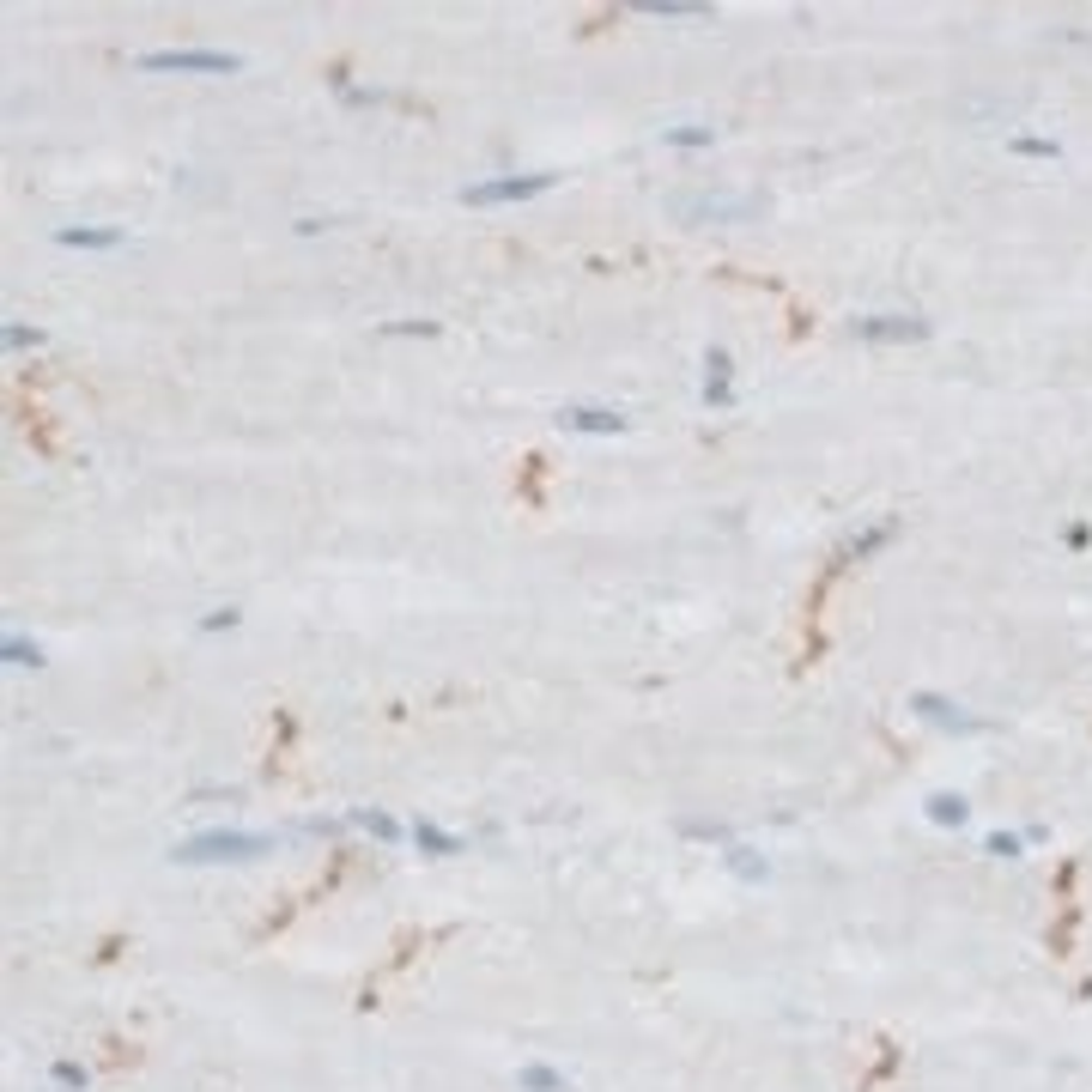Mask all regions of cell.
Instances as JSON below:
<instances>
[{"label": "cell", "mask_w": 1092, "mask_h": 1092, "mask_svg": "<svg viewBox=\"0 0 1092 1092\" xmlns=\"http://www.w3.org/2000/svg\"><path fill=\"white\" fill-rule=\"evenodd\" d=\"M965 795H929V819L935 826H965Z\"/></svg>", "instance_id": "cell-11"}, {"label": "cell", "mask_w": 1092, "mask_h": 1092, "mask_svg": "<svg viewBox=\"0 0 1092 1092\" xmlns=\"http://www.w3.org/2000/svg\"><path fill=\"white\" fill-rule=\"evenodd\" d=\"M989 856H1001V862H1014V856H1020V838H1014V832H995V838H989Z\"/></svg>", "instance_id": "cell-18"}, {"label": "cell", "mask_w": 1092, "mask_h": 1092, "mask_svg": "<svg viewBox=\"0 0 1092 1092\" xmlns=\"http://www.w3.org/2000/svg\"><path fill=\"white\" fill-rule=\"evenodd\" d=\"M710 128L705 122H692V128H668V146H680V152H692V146H705Z\"/></svg>", "instance_id": "cell-14"}, {"label": "cell", "mask_w": 1092, "mask_h": 1092, "mask_svg": "<svg viewBox=\"0 0 1092 1092\" xmlns=\"http://www.w3.org/2000/svg\"><path fill=\"white\" fill-rule=\"evenodd\" d=\"M547 188H559V171H523V177L467 182V188H461V201H467V207H498V201H540Z\"/></svg>", "instance_id": "cell-2"}, {"label": "cell", "mask_w": 1092, "mask_h": 1092, "mask_svg": "<svg viewBox=\"0 0 1092 1092\" xmlns=\"http://www.w3.org/2000/svg\"><path fill=\"white\" fill-rule=\"evenodd\" d=\"M36 340H43L36 328H6V347H12V353H19V347H36Z\"/></svg>", "instance_id": "cell-20"}, {"label": "cell", "mask_w": 1092, "mask_h": 1092, "mask_svg": "<svg viewBox=\"0 0 1092 1092\" xmlns=\"http://www.w3.org/2000/svg\"><path fill=\"white\" fill-rule=\"evenodd\" d=\"M1025 152V158H1057V141H1038V134H1025V141H1014Z\"/></svg>", "instance_id": "cell-19"}, {"label": "cell", "mask_w": 1092, "mask_h": 1092, "mask_svg": "<svg viewBox=\"0 0 1092 1092\" xmlns=\"http://www.w3.org/2000/svg\"><path fill=\"white\" fill-rule=\"evenodd\" d=\"M570 431H626V413L619 407H564L559 413Z\"/></svg>", "instance_id": "cell-8"}, {"label": "cell", "mask_w": 1092, "mask_h": 1092, "mask_svg": "<svg viewBox=\"0 0 1092 1092\" xmlns=\"http://www.w3.org/2000/svg\"><path fill=\"white\" fill-rule=\"evenodd\" d=\"M49 1074H55V1087H68V1092H79V1087H85V1068H79V1062H55Z\"/></svg>", "instance_id": "cell-16"}, {"label": "cell", "mask_w": 1092, "mask_h": 1092, "mask_svg": "<svg viewBox=\"0 0 1092 1092\" xmlns=\"http://www.w3.org/2000/svg\"><path fill=\"white\" fill-rule=\"evenodd\" d=\"M201 626H207V632H225V626H237V607H219V613H207Z\"/></svg>", "instance_id": "cell-21"}, {"label": "cell", "mask_w": 1092, "mask_h": 1092, "mask_svg": "<svg viewBox=\"0 0 1092 1092\" xmlns=\"http://www.w3.org/2000/svg\"><path fill=\"white\" fill-rule=\"evenodd\" d=\"M911 710L916 716H929V722H941V729H953V735H977V729H984L971 710H959L953 699H941V692H916Z\"/></svg>", "instance_id": "cell-5"}, {"label": "cell", "mask_w": 1092, "mask_h": 1092, "mask_svg": "<svg viewBox=\"0 0 1092 1092\" xmlns=\"http://www.w3.org/2000/svg\"><path fill=\"white\" fill-rule=\"evenodd\" d=\"M729 862H735V874H753V881H759V874H765V856H746V849H729Z\"/></svg>", "instance_id": "cell-17"}, {"label": "cell", "mask_w": 1092, "mask_h": 1092, "mask_svg": "<svg viewBox=\"0 0 1092 1092\" xmlns=\"http://www.w3.org/2000/svg\"><path fill=\"white\" fill-rule=\"evenodd\" d=\"M413 844H425V856H456V849H461V838L437 832L431 819H413Z\"/></svg>", "instance_id": "cell-10"}, {"label": "cell", "mask_w": 1092, "mask_h": 1092, "mask_svg": "<svg viewBox=\"0 0 1092 1092\" xmlns=\"http://www.w3.org/2000/svg\"><path fill=\"white\" fill-rule=\"evenodd\" d=\"M141 68H152V73H237L244 61L225 55V49H152V55H141Z\"/></svg>", "instance_id": "cell-3"}, {"label": "cell", "mask_w": 1092, "mask_h": 1092, "mask_svg": "<svg viewBox=\"0 0 1092 1092\" xmlns=\"http://www.w3.org/2000/svg\"><path fill=\"white\" fill-rule=\"evenodd\" d=\"M680 212H710V219H753L759 212V201H746V195H705V201H674Z\"/></svg>", "instance_id": "cell-7"}, {"label": "cell", "mask_w": 1092, "mask_h": 1092, "mask_svg": "<svg viewBox=\"0 0 1092 1092\" xmlns=\"http://www.w3.org/2000/svg\"><path fill=\"white\" fill-rule=\"evenodd\" d=\"M358 826H364L371 838H383V844H395V838H401V826H395L388 813H358Z\"/></svg>", "instance_id": "cell-13"}, {"label": "cell", "mask_w": 1092, "mask_h": 1092, "mask_svg": "<svg viewBox=\"0 0 1092 1092\" xmlns=\"http://www.w3.org/2000/svg\"><path fill=\"white\" fill-rule=\"evenodd\" d=\"M705 407H735V358L722 347L705 353Z\"/></svg>", "instance_id": "cell-6"}, {"label": "cell", "mask_w": 1092, "mask_h": 1092, "mask_svg": "<svg viewBox=\"0 0 1092 1092\" xmlns=\"http://www.w3.org/2000/svg\"><path fill=\"white\" fill-rule=\"evenodd\" d=\"M564 1081L559 1074H553V1068H540V1062H534V1068H523V1092H559Z\"/></svg>", "instance_id": "cell-12"}, {"label": "cell", "mask_w": 1092, "mask_h": 1092, "mask_svg": "<svg viewBox=\"0 0 1092 1092\" xmlns=\"http://www.w3.org/2000/svg\"><path fill=\"white\" fill-rule=\"evenodd\" d=\"M55 244H68V249H116L122 244V231H116V225H104V231H98V225H61Z\"/></svg>", "instance_id": "cell-9"}, {"label": "cell", "mask_w": 1092, "mask_h": 1092, "mask_svg": "<svg viewBox=\"0 0 1092 1092\" xmlns=\"http://www.w3.org/2000/svg\"><path fill=\"white\" fill-rule=\"evenodd\" d=\"M261 849H268V838H255V832H207V838H188L171 856L182 868H195V862H255Z\"/></svg>", "instance_id": "cell-1"}, {"label": "cell", "mask_w": 1092, "mask_h": 1092, "mask_svg": "<svg viewBox=\"0 0 1092 1092\" xmlns=\"http://www.w3.org/2000/svg\"><path fill=\"white\" fill-rule=\"evenodd\" d=\"M6 662H25V668H36V662H43V650H36L31 637H25V643H19V637H6Z\"/></svg>", "instance_id": "cell-15"}, {"label": "cell", "mask_w": 1092, "mask_h": 1092, "mask_svg": "<svg viewBox=\"0 0 1092 1092\" xmlns=\"http://www.w3.org/2000/svg\"><path fill=\"white\" fill-rule=\"evenodd\" d=\"M849 334L868 347H898V340H929L922 316H849Z\"/></svg>", "instance_id": "cell-4"}]
</instances>
